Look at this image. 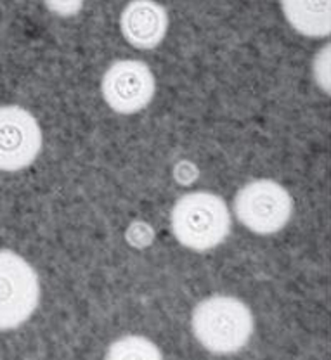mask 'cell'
I'll return each mask as SVG.
<instances>
[{
	"label": "cell",
	"instance_id": "cell-1",
	"mask_svg": "<svg viewBox=\"0 0 331 360\" xmlns=\"http://www.w3.org/2000/svg\"><path fill=\"white\" fill-rule=\"evenodd\" d=\"M196 340L212 354L239 352L254 333L250 309L232 296H212L199 302L191 319Z\"/></svg>",
	"mask_w": 331,
	"mask_h": 360
},
{
	"label": "cell",
	"instance_id": "cell-2",
	"mask_svg": "<svg viewBox=\"0 0 331 360\" xmlns=\"http://www.w3.org/2000/svg\"><path fill=\"white\" fill-rule=\"evenodd\" d=\"M177 241L189 250L208 251L219 246L231 231V215L217 194L198 191L180 198L172 210Z\"/></svg>",
	"mask_w": 331,
	"mask_h": 360
},
{
	"label": "cell",
	"instance_id": "cell-3",
	"mask_svg": "<svg viewBox=\"0 0 331 360\" xmlns=\"http://www.w3.org/2000/svg\"><path fill=\"white\" fill-rule=\"evenodd\" d=\"M39 300V277L32 265L13 251L0 250V331L25 324Z\"/></svg>",
	"mask_w": 331,
	"mask_h": 360
},
{
	"label": "cell",
	"instance_id": "cell-4",
	"mask_svg": "<svg viewBox=\"0 0 331 360\" xmlns=\"http://www.w3.org/2000/svg\"><path fill=\"white\" fill-rule=\"evenodd\" d=\"M235 213L250 231L274 234L288 224L293 213V201L288 191L274 180H254L236 194Z\"/></svg>",
	"mask_w": 331,
	"mask_h": 360
},
{
	"label": "cell",
	"instance_id": "cell-5",
	"mask_svg": "<svg viewBox=\"0 0 331 360\" xmlns=\"http://www.w3.org/2000/svg\"><path fill=\"white\" fill-rule=\"evenodd\" d=\"M42 149V130L30 111L20 106L0 108V170L30 167Z\"/></svg>",
	"mask_w": 331,
	"mask_h": 360
},
{
	"label": "cell",
	"instance_id": "cell-6",
	"mask_svg": "<svg viewBox=\"0 0 331 360\" xmlns=\"http://www.w3.org/2000/svg\"><path fill=\"white\" fill-rule=\"evenodd\" d=\"M103 96L108 106L120 115H134L153 101L156 82L148 65L118 61L103 77Z\"/></svg>",
	"mask_w": 331,
	"mask_h": 360
},
{
	"label": "cell",
	"instance_id": "cell-7",
	"mask_svg": "<svg viewBox=\"0 0 331 360\" xmlns=\"http://www.w3.org/2000/svg\"><path fill=\"white\" fill-rule=\"evenodd\" d=\"M122 33L137 49H153L165 39L168 14L155 0H132L122 13Z\"/></svg>",
	"mask_w": 331,
	"mask_h": 360
},
{
	"label": "cell",
	"instance_id": "cell-8",
	"mask_svg": "<svg viewBox=\"0 0 331 360\" xmlns=\"http://www.w3.org/2000/svg\"><path fill=\"white\" fill-rule=\"evenodd\" d=\"M293 28L306 37H326L331 32L330 0H281Z\"/></svg>",
	"mask_w": 331,
	"mask_h": 360
},
{
	"label": "cell",
	"instance_id": "cell-9",
	"mask_svg": "<svg viewBox=\"0 0 331 360\" xmlns=\"http://www.w3.org/2000/svg\"><path fill=\"white\" fill-rule=\"evenodd\" d=\"M161 354L151 341L139 336H127L115 341L108 352V359H160Z\"/></svg>",
	"mask_w": 331,
	"mask_h": 360
},
{
	"label": "cell",
	"instance_id": "cell-10",
	"mask_svg": "<svg viewBox=\"0 0 331 360\" xmlns=\"http://www.w3.org/2000/svg\"><path fill=\"white\" fill-rule=\"evenodd\" d=\"M47 9L58 16H75L82 11L85 0H44Z\"/></svg>",
	"mask_w": 331,
	"mask_h": 360
}]
</instances>
